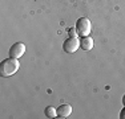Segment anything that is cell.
Wrapping results in <instances>:
<instances>
[{"label": "cell", "mask_w": 125, "mask_h": 119, "mask_svg": "<svg viewBox=\"0 0 125 119\" xmlns=\"http://www.w3.org/2000/svg\"><path fill=\"white\" fill-rule=\"evenodd\" d=\"M79 48H80V41L77 40V37H68L67 40L64 41V44H62V49H64V52L69 53V54L76 53Z\"/></svg>", "instance_id": "3"}, {"label": "cell", "mask_w": 125, "mask_h": 119, "mask_svg": "<svg viewBox=\"0 0 125 119\" xmlns=\"http://www.w3.org/2000/svg\"><path fill=\"white\" fill-rule=\"evenodd\" d=\"M76 31L81 37L89 36V33L92 31V24L89 21V19H87V17H80L76 23Z\"/></svg>", "instance_id": "2"}, {"label": "cell", "mask_w": 125, "mask_h": 119, "mask_svg": "<svg viewBox=\"0 0 125 119\" xmlns=\"http://www.w3.org/2000/svg\"><path fill=\"white\" fill-rule=\"evenodd\" d=\"M56 111H57V118H68L71 114H72V106L64 103V105L59 106Z\"/></svg>", "instance_id": "5"}, {"label": "cell", "mask_w": 125, "mask_h": 119, "mask_svg": "<svg viewBox=\"0 0 125 119\" xmlns=\"http://www.w3.org/2000/svg\"><path fill=\"white\" fill-rule=\"evenodd\" d=\"M120 118L121 119H125V107L123 110H121V112H120Z\"/></svg>", "instance_id": "9"}, {"label": "cell", "mask_w": 125, "mask_h": 119, "mask_svg": "<svg viewBox=\"0 0 125 119\" xmlns=\"http://www.w3.org/2000/svg\"><path fill=\"white\" fill-rule=\"evenodd\" d=\"M123 103H124V106H125V95L123 97Z\"/></svg>", "instance_id": "10"}, {"label": "cell", "mask_w": 125, "mask_h": 119, "mask_svg": "<svg viewBox=\"0 0 125 119\" xmlns=\"http://www.w3.org/2000/svg\"><path fill=\"white\" fill-rule=\"evenodd\" d=\"M24 53H25V45L23 42H15L10 48V57H12V58L19 60Z\"/></svg>", "instance_id": "4"}, {"label": "cell", "mask_w": 125, "mask_h": 119, "mask_svg": "<svg viewBox=\"0 0 125 119\" xmlns=\"http://www.w3.org/2000/svg\"><path fill=\"white\" fill-rule=\"evenodd\" d=\"M68 33H69V37H77V31H76V28H71L69 31H68Z\"/></svg>", "instance_id": "8"}, {"label": "cell", "mask_w": 125, "mask_h": 119, "mask_svg": "<svg viewBox=\"0 0 125 119\" xmlns=\"http://www.w3.org/2000/svg\"><path fill=\"white\" fill-rule=\"evenodd\" d=\"M20 68V62L17 58H7L3 60L1 64H0V76L1 77H11L19 70Z\"/></svg>", "instance_id": "1"}, {"label": "cell", "mask_w": 125, "mask_h": 119, "mask_svg": "<svg viewBox=\"0 0 125 119\" xmlns=\"http://www.w3.org/2000/svg\"><path fill=\"white\" fill-rule=\"evenodd\" d=\"M93 38H91L89 36H85V37L81 38V41H80V48H81L83 50H91L93 49Z\"/></svg>", "instance_id": "6"}, {"label": "cell", "mask_w": 125, "mask_h": 119, "mask_svg": "<svg viewBox=\"0 0 125 119\" xmlns=\"http://www.w3.org/2000/svg\"><path fill=\"white\" fill-rule=\"evenodd\" d=\"M44 114H45L47 118H57V111L52 106H47L45 110H44Z\"/></svg>", "instance_id": "7"}]
</instances>
